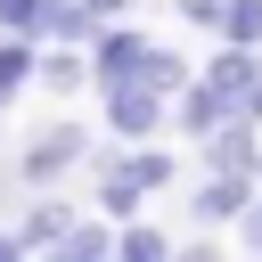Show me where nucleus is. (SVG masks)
Segmentation results:
<instances>
[{
	"mask_svg": "<svg viewBox=\"0 0 262 262\" xmlns=\"http://www.w3.org/2000/svg\"><path fill=\"white\" fill-rule=\"evenodd\" d=\"M254 188H262V172H205L196 196H188V213H196L205 229H237V213L254 205Z\"/></svg>",
	"mask_w": 262,
	"mask_h": 262,
	"instance_id": "nucleus-4",
	"label": "nucleus"
},
{
	"mask_svg": "<svg viewBox=\"0 0 262 262\" xmlns=\"http://www.w3.org/2000/svg\"><path fill=\"white\" fill-rule=\"evenodd\" d=\"M90 147H98V139H90L82 123H41V131L16 147V180H25V188H49V180L82 172V164H90Z\"/></svg>",
	"mask_w": 262,
	"mask_h": 262,
	"instance_id": "nucleus-1",
	"label": "nucleus"
},
{
	"mask_svg": "<svg viewBox=\"0 0 262 262\" xmlns=\"http://www.w3.org/2000/svg\"><path fill=\"white\" fill-rule=\"evenodd\" d=\"M196 164L205 172H262V123L254 115H229L221 131L196 139Z\"/></svg>",
	"mask_w": 262,
	"mask_h": 262,
	"instance_id": "nucleus-5",
	"label": "nucleus"
},
{
	"mask_svg": "<svg viewBox=\"0 0 262 262\" xmlns=\"http://www.w3.org/2000/svg\"><path fill=\"white\" fill-rule=\"evenodd\" d=\"M90 8H98V16H131V0H90Z\"/></svg>",
	"mask_w": 262,
	"mask_h": 262,
	"instance_id": "nucleus-17",
	"label": "nucleus"
},
{
	"mask_svg": "<svg viewBox=\"0 0 262 262\" xmlns=\"http://www.w3.org/2000/svg\"><path fill=\"white\" fill-rule=\"evenodd\" d=\"M106 254H115V221H106V213H98V221L74 213L66 237H57V262H106Z\"/></svg>",
	"mask_w": 262,
	"mask_h": 262,
	"instance_id": "nucleus-9",
	"label": "nucleus"
},
{
	"mask_svg": "<svg viewBox=\"0 0 262 262\" xmlns=\"http://www.w3.org/2000/svg\"><path fill=\"white\" fill-rule=\"evenodd\" d=\"M98 123H106L115 139H164L172 90H156L147 74H139V82H115V90H98Z\"/></svg>",
	"mask_w": 262,
	"mask_h": 262,
	"instance_id": "nucleus-2",
	"label": "nucleus"
},
{
	"mask_svg": "<svg viewBox=\"0 0 262 262\" xmlns=\"http://www.w3.org/2000/svg\"><path fill=\"white\" fill-rule=\"evenodd\" d=\"M180 16H188L196 33H221V0H180Z\"/></svg>",
	"mask_w": 262,
	"mask_h": 262,
	"instance_id": "nucleus-15",
	"label": "nucleus"
},
{
	"mask_svg": "<svg viewBox=\"0 0 262 262\" xmlns=\"http://www.w3.org/2000/svg\"><path fill=\"white\" fill-rule=\"evenodd\" d=\"M237 246H246V254H262V188H254V205L237 213Z\"/></svg>",
	"mask_w": 262,
	"mask_h": 262,
	"instance_id": "nucleus-14",
	"label": "nucleus"
},
{
	"mask_svg": "<svg viewBox=\"0 0 262 262\" xmlns=\"http://www.w3.org/2000/svg\"><path fill=\"white\" fill-rule=\"evenodd\" d=\"M33 82L57 90V98H66V90H90V49H82V41H41V74H33Z\"/></svg>",
	"mask_w": 262,
	"mask_h": 262,
	"instance_id": "nucleus-7",
	"label": "nucleus"
},
{
	"mask_svg": "<svg viewBox=\"0 0 262 262\" xmlns=\"http://www.w3.org/2000/svg\"><path fill=\"white\" fill-rule=\"evenodd\" d=\"M115 254H123V262H164V254H180V246H172V229H156V221L131 213V221L115 229Z\"/></svg>",
	"mask_w": 262,
	"mask_h": 262,
	"instance_id": "nucleus-10",
	"label": "nucleus"
},
{
	"mask_svg": "<svg viewBox=\"0 0 262 262\" xmlns=\"http://www.w3.org/2000/svg\"><path fill=\"white\" fill-rule=\"evenodd\" d=\"M172 123H180L188 139H205V131H221V123H229V98H221V90H213V82L196 74V82H188V90L172 98Z\"/></svg>",
	"mask_w": 262,
	"mask_h": 262,
	"instance_id": "nucleus-8",
	"label": "nucleus"
},
{
	"mask_svg": "<svg viewBox=\"0 0 262 262\" xmlns=\"http://www.w3.org/2000/svg\"><path fill=\"white\" fill-rule=\"evenodd\" d=\"M221 41L262 49V0H221Z\"/></svg>",
	"mask_w": 262,
	"mask_h": 262,
	"instance_id": "nucleus-12",
	"label": "nucleus"
},
{
	"mask_svg": "<svg viewBox=\"0 0 262 262\" xmlns=\"http://www.w3.org/2000/svg\"><path fill=\"white\" fill-rule=\"evenodd\" d=\"M123 172H131V180L156 196V188H172V172H180V164H172L164 147H147V139H123Z\"/></svg>",
	"mask_w": 262,
	"mask_h": 262,
	"instance_id": "nucleus-11",
	"label": "nucleus"
},
{
	"mask_svg": "<svg viewBox=\"0 0 262 262\" xmlns=\"http://www.w3.org/2000/svg\"><path fill=\"white\" fill-rule=\"evenodd\" d=\"M66 221H74V205L66 196H25V213H16V237H25V254H57V237H66Z\"/></svg>",
	"mask_w": 262,
	"mask_h": 262,
	"instance_id": "nucleus-6",
	"label": "nucleus"
},
{
	"mask_svg": "<svg viewBox=\"0 0 262 262\" xmlns=\"http://www.w3.org/2000/svg\"><path fill=\"white\" fill-rule=\"evenodd\" d=\"M147 49H156V41H147L139 25H123V16H115V25H98V41H90V90L139 82V74H147Z\"/></svg>",
	"mask_w": 262,
	"mask_h": 262,
	"instance_id": "nucleus-3",
	"label": "nucleus"
},
{
	"mask_svg": "<svg viewBox=\"0 0 262 262\" xmlns=\"http://www.w3.org/2000/svg\"><path fill=\"white\" fill-rule=\"evenodd\" d=\"M0 262H33V254H25V237H16V229H0Z\"/></svg>",
	"mask_w": 262,
	"mask_h": 262,
	"instance_id": "nucleus-16",
	"label": "nucleus"
},
{
	"mask_svg": "<svg viewBox=\"0 0 262 262\" xmlns=\"http://www.w3.org/2000/svg\"><path fill=\"white\" fill-rule=\"evenodd\" d=\"M0 33H25V41H49V0H0Z\"/></svg>",
	"mask_w": 262,
	"mask_h": 262,
	"instance_id": "nucleus-13",
	"label": "nucleus"
}]
</instances>
